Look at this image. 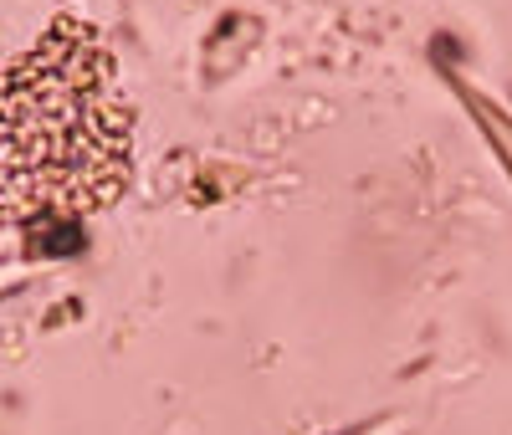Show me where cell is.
Segmentation results:
<instances>
[{
  "mask_svg": "<svg viewBox=\"0 0 512 435\" xmlns=\"http://www.w3.org/2000/svg\"><path fill=\"white\" fill-rule=\"evenodd\" d=\"M134 108L118 93L103 36L57 16L0 72V231L108 210L128 185Z\"/></svg>",
  "mask_w": 512,
  "mask_h": 435,
  "instance_id": "6da1fadb",
  "label": "cell"
}]
</instances>
